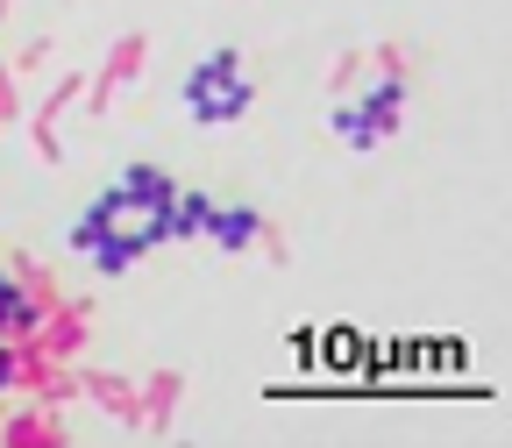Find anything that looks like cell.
I'll use <instances>...</instances> for the list:
<instances>
[{
    "instance_id": "obj_5",
    "label": "cell",
    "mask_w": 512,
    "mask_h": 448,
    "mask_svg": "<svg viewBox=\"0 0 512 448\" xmlns=\"http://www.w3.org/2000/svg\"><path fill=\"white\" fill-rule=\"evenodd\" d=\"M29 306H22V292L8 285V278H0V328H15V320H22Z\"/></svg>"
},
{
    "instance_id": "obj_1",
    "label": "cell",
    "mask_w": 512,
    "mask_h": 448,
    "mask_svg": "<svg viewBox=\"0 0 512 448\" xmlns=\"http://www.w3.org/2000/svg\"><path fill=\"white\" fill-rule=\"evenodd\" d=\"M171 192H178V185H171L164 171L136 164L114 192H100V200L86 207V221L72 228V242L93 256L107 278H114V271H128L150 242H164V207H171Z\"/></svg>"
},
{
    "instance_id": "obj_4",
    "label": "cell",
    "mask_w": 512,
    "mask_h": 448,
    "mask_svg": "<svg viewBox=\"0 0 512 448\" xmlns=\"http://www.w3.org/2000/svg\"><path fill=\"white\" fill-rule=\"evenodd\" d=\"M207 235H214L221 249H242V242L256 235V214H249V207H207Z\"/></svg>"
},
{
    "instance_id": "obj_3",
    "label": "cell",
    "mask_w": 512,
    "mask_h": 448,
    "mask_svg": "<svg viewBox=\"0 0 512 448\" xmlns=\"http://www.w3.org/2000/svg\"><path fill=\"white\" fill-rule=\"evenodd\" d=\"M392 121H399V79H384L370 100H356V107L335 114V143H349V150H377L384 136H392Z\"/></svg>"
},
{
    "instance_id": "obj_2",
    "label": "cell",
    "mask_w": 512,
    "mask_h": 448,
    "mask_svg": "<svg viewBox=\"0 0 512 448\" xmlns=\"http://www.w3.org/2000/svg\"><path fill=\"white\" fill-rule=\"evenodd\" d=\"M249 107V79H242V64L228 57V50H214L200 72L185 79V114L192 121H235Z\"/></svg>"
}]
</instances>
